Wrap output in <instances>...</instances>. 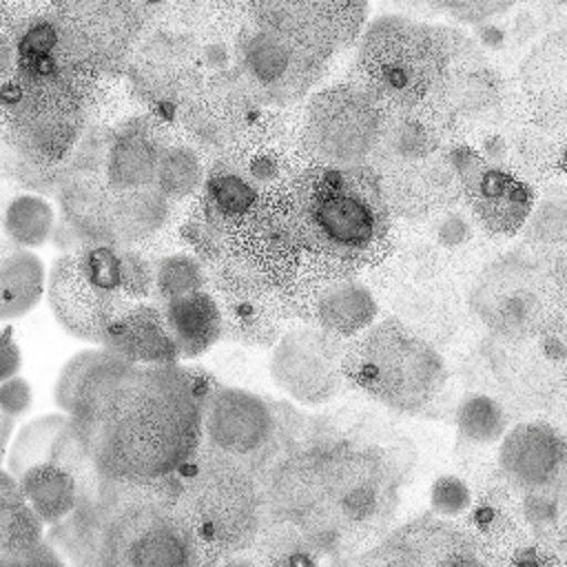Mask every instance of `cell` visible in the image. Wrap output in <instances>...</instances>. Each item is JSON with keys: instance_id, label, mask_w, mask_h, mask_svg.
I'll list each match as a JSON object with an SVG mask.
<instances>
[{"instance_id": "6da1fadb", "label": "cell", "mask_w": 567, "mask_h": 567, "mask_svg": "<svg viewBox=\"0 0 567 567\" xmlns=\"http://www.w3.org/2000/svg\"><path fill=\"white\" fill-rule=\"evenodd\" d=\"M213 383L179 363L135 365L97 421H78L97 472L133 483L175 478L204 443V401Z\"/></svg>"}, {"instance_id": "7a4b0ae2", "label": "cell", "mask_w": 567, "mask_h": 567, "mask_svg": "<svg viewBox=\"0 0 567 567\" xmlns=\"http://www.w3.org/2000/svg\"><path fill=\"white\" fill-rule=\"evenodd\" d=\"M306 257L354 275L392 248V210L370 166H306L288 188Z\"/></svg>"}, {"instance_id": "3957f363", "label": "cell", "mask_w": 567, "mask_h": 567, "mask_svg": "<svg viewBox=\"0 0 567 567\" xmlns=\"http://www.w3.org/2000/svg\"><path fill=\"white\" fill-rule=\"evenodd\" d=\"M97 507V567H213L175 505V478L133 483L93 476L80 483Z\"/></svg>"}, {"instance_id": "277c9868", "label": "cell", "mask_w": 567, "mask_h": 567, "mask_svg": "<svg viewBox=\"0 0 567 567\" xmlns=\"http://www.w3.org/2000/svg\"><path fill=\"white\" fill-rule=\"evenodd\" d=\"M450 64L447 31L405 16L377 18L361 33L352 84L363 89L383 113L427 104Z\"/></svg>"}, {"instance_id": "5b68a950", "label": "cell", "mask_w": 567, "mask_h": 567, "mask_svg": "<svg viewBox=\"0 0 567 567\" xmlns=\"http://www.w3.org/2000/svg\"><path fill=\"white\" fill-rule=\"evenodd\" d=\"M175 483V505L213 563L252 547L266 523V503L246 463L202 443Z\"/></svg>"}, {"instance_id": "8992f818", "label": "cell", "mask_w": 567, "mask_h": 567, "mask_svg": "<svg viewBox=\"0 0 567 567\" xmlns=\"http://www.w3.org/2000/svg\"><path fill=\"white\" fill-rule=\"evenodd\" d=\"M343 377L394 412L421 414L443 394L447 370L436 346L388 317L346 348Z\"/></svg>"}, {"instance_id": "52a82bcc", "label": "cell", "mask_w": 567, "mask_h": 567, "mask_svg": "<svg viewBox=\"0 0 567 567\" xmlns=\"http://www.w3.org/2000/svg\"><path fill=\"white\" fill-rule=\"evenodd\" d=\"M95 95L69 80L11 73L2 80L4 144L47 166L64 164L91 126Z\"/></svg>"}, {"instance_id": "ba28073f", "label": "cell", "mask_w": 567, "mask_h": 567, "mask_svg": "<svg viewBox=\"0 0 567 567\" xmlns=\"http://www.w3.org/2000/svg\"><path fill=\"white\" fill-rule=\"evenodd\" d=\"M394 319L432 346L447 341L458 326V292L450 266L427 241L390 252L374 272Z\"/></svg>"}, {"instance_id": "9c48e42d", "label": "cell", "mask_w": 567, "mask_h": 567, "mask_svg": "<svg viewBox=\"0 0 567 567\" xmlns=\"http://www.w3.org/2000/svg\"><path fill=\"white\" fill-rule=\"evenodd\" d=\"M71 64L91 78H124L151 27V4L128 0L51 2Z\"/></svg>"}, {"instance_id": "30bf717a", "label": "cell", "mask_w": 567, "mask_h": 567, "mask_svg": "<svg viewBox=\"0 0 567 567\" xmlns=\"http://www.w3.org/2000/svg\"><path fill=\"white\" fill-rule=\"evenodd\" d=\"M385 113L357 84L312 93L299 109V151L306 166H363L381 137Z\"/></svg>"}, {"instance_id": "8fae6325", "label": "cell", "mask_w": 567, "mask_h": 567, "mask_svg": "<svg viewBox=\"0 0 567 567\" xmlns=\"http://www.w3.org/2000/svg\"><path fill=\"white\" fill-rule=\"evenodd\" d=\"M306 250L299 237L288 190L264 195L259 204L228 233L224 255L210 264L235 277L288 292L303 266Z\"/></svg>"}, {"instance_id": "7c38bea8", "label": "cell", "mask_w": 567, "mask_h": 567, "mask_svg": "<svg viewBox=\"0 0 567 567\" xmlns=\"http://www.w3.org/2000/svg\"><path fill=\"white\" fill-rule=\"evenodd\" d=\"M450 44L447 71L425 109L443 128L447 142L496 133L507 113V84L487 62L483 49L465 33L445 29Z\"/></svg>"}, {"instance_id": "4fadbf2b", "label": "cell", "mask_w": 567, "mask_h": 567, "mask_svg": "<svg viewBox=\"0 0 567 567\" xmlns=\"http://www.w3.org/2000/svg\"><path fill=\"white\" fill-rule=\"evenodd\" d=\"M328 58L290 33L248 18L235 47L233 73L264 109H295L321 80Z\"/></svg>"}, {"instance_id": "5bb4252c", "label": "cell", "mask_w": 567, "mask_h": 567, "mask_svg": "<svg viewBox=\"0 0 567 567\" xmlns=\"http://www.w3.org/2000/svg\"><path fill=\"white\" fill-rule=\"evenodd\" d=\"M199 49L193 35L166 22H153L135 49L124 80L146 113L171 124L182 104L204 82Z\"/></svg>"}, {"instance_id": "9a60e30c", "label": "cell", "mask_w": 567, "mask_h": 567, "mask_svg": "<svg viewBox=\"0 0 567 567\" xmlns=\"http://www.w3.org/2000/svg\"><path fill=\"white\" fill-rule=\"evenodd\" d=\"M540 270L523 255L489 261L470 288L472 315L503 341L534 337L547 321Z\"/></svg>"}, {"instance_id": "2e32d148", "label": "cell", "mask_w": 567, "mask_h": 567, "mask_svg": "<svg viewBox=\"0 0 567 567\" xmlns=\"http://www.w3.org/2000/svg\"><path fill=\"white\" fill-rule=\"evenodd\" d=\"M461 199L483 233L507 237L532 217L534 190L507 162H494L470 142L447 146Z\"/></svg>"}, {"instance_id": "e0dca14e", "label": "cell", "mask_w": 567, "mask_h": 567, "mask_svg": "<svg viewBox=\"0 0 567 567\" xmlns=\"http://www.w3.org/2000/svg\"><path fill=\"white\" fill-rule=\"evenodd\" d=\"M288 301L297 321L339 339L359 337L374 326L379 315V303L365 284L310 257L303 259Z\"/></svg>"}, {"instance_id": "ac0fdd59", "label": "cell", "mask_w": 567, "mask_h": 567, "mask_svg": "<svg viewBox=\"0 0 567 567\" xmlns=\"http://www.w3.org/2000/svg\"><path fill=\"white\" fill-rule=\"evenodd\" d=\"M343 357L339 337L315 326H295L272 348L270 377L292 401L317 408L341 392Z\"/></svg>"}, {"instance_id": "d6986e66", "label": "cell", "mask_w": 567, "mask_h": 567, "mask_svg": "<svg viewBox=\"0 0 567 567\" xmlns=\"http://www.w3.org/2000/svg\"><path fill=\"white\" fill-rule=\"evenodd\" d=\"M261 109L230 71L204 78L177 111L175 124L208 162L235 146Z\"/></svg>"}, {"instance_id": "ffe728a7", "label": "cell", "mask_w": 567, "mask_h": 567, "mask_svg": "<svg viewBox=\"0 0 567 567\" xmlns=\"http://www.w3.org/2000/svg\"><path fill=\"white\" fill-rule=\"evenodd\" d=\"M261 195L288 190L306 168L299 151V109H261L224 155Z\"/></svg>"}, {"instance_id": "44dd1931", "label": "cell", "mask_w": 567, "mask_h": 567, "mask_svg": "<svg viewBox=\"0 0 567 567\" xmlns=\"http://www.w3.org/2000/svg\"><path fill=\"white\" fill-rule=\"evenodd\" d=\"M279 430L275 401L250 390L213 383L204 401V445L252 467Z\"/></svg>"}, {"instance_id": "7402d4cb", "label": "cell", "mask_w": 567, "mask_h": 567, "mask_svg": "<svg viewBox=\"0 0 567 567\" xmlns=\"http://www.w3.org/2000/svg\"><path fill=\"white\" fill-rule=\"evenodd\" d=\"M206 268L208 290L221 310L224 339L250 348H275L290 330V323L297 321L288 292L228 275L213 266Z\"/></svg>"}, {"instance_id": "603a6c76", "label": "cell", "mask_w": 567, "mask_h": 567, "mask_svg": "<svg viewBox=\"0 0 567 567\" xmlns=\"http://www.w3.org/2000/svg\"><path fill=\"white\" fill-rule=\"evenodd\" d=\"M379 567H498L483 543L441 516H419L374 551Z\"/></svg>"}, {"instance_id": "cb8c5ba5", "label": "cell", "mask_w": 567, "mask_h": 567, "mask_svg": "<svg viewBox=\"0 0 567 567\" xmlns=\"http://www.w3.org/2000/svg\"><path fill=\"white\" fill-rule=\"evenodd\" d=\"M248 18L281 29L315 49L323 58L350 47L365 22L363 2H306V0H264L246 2Z\"/></svg>"}, {"instance_id": "d4e9b609", "label": "cell", "mask_w": 567, "mask_h": 567, "mask_svg": "<svg viewBox=\"0 0 567 567\" xmlns=\"http://www.w3.org/2000/svg\"><path fill=\"white\" fill-rule=\"evenodd\" d=\"M47 299L55 321L75 339L104 343L109 328L133 306L124 295L104 292L93 286L75 252L60 255L47 279Z\"/></svg>"}, {"instance_id": "484cf974", "label": "cell", "mask_w": 567, "mask_h": 567, "mask_svg": "<svg viewBox=\"0 0 567 567\" xmlns=\"http://www.w3.org/2000/svg\"><path fill=\"white\" fill-rule=\"evenodd\" d=\"M60 224L53 241L64 252H78L84 246L115 244L111 230L113 190L102 173H71L55 193Z\"/></svg>"}, {"instance_id": "4316f807", "label": "cell", "mask_w": 567, "mask_h": 567, "mask_svg": "<svg viewBox=\"0 0 567 567\" xmlns=\"http://www.w3.org/2000/svg\"><path fill=\"white\" fill-rule=\"evenodd\" d=\"M133 368L106 348L82 350L60 370L53 388L55 403L73 421L93 423L109 408Z\"/></svg>"}, {"instance_id": "83f0119b", "label": "cell", "mask_w": 567, "mask_h": 567, "mask_svg": "<svg viewBox=\"0 0 567 567\" xmlns=\"http://www.w3.org/2000/svg\"><path fill=\"white\" fill-rule=\"evenodd\" d=\"M168 124L151 113H133L111 131L104 179L113 193L153 186L164 146L171 140Z\"/></svg>"}, {"instance_id": "f1b7e54d", "label": "cell", "mask_w": 567, "mask_h": 567, "mask_svg": "<svg viewBox=\"0 0 567 567\" xmlns=\"http://www.w3.org/2000/svg\"><path fill=\"white\" fill-rule=\"evenodd\" d=\"M381 179L390 210L408 219H432L461 202V186L447 159V148L436 157L403 166Z\"/></svg>"}, {"instance_id": "f546056e", "label": "cell", "mask_w": 567, "mask_h": 567, "mask_svg": "<svg viewBox=\"0 0 567 567\" xmlns=\"http://www.w3.org/2000/svg\"><path fill=\"white\" fill-rule=\"evenodd\" d=\"M450 146L443 128L432 113L421 106L414 111L385 113L381 137L370 157L379 177L441 155Z\"/></svg>"}, {"instance_id": "4dcf8cb0", "label": "cell", "mask_w": 567, "mask_h": 567, "mask_svg": "<svg viewBox=\"0 0 567 567\" xmlns=\"http://www.w3.org/2000/svg\"><path fill=\"white\" fill-rule=\"evenodd\" d=\"M563 456L565 443L554 430L540 423H520L505 432L498 465L514 485L543 489L551 485Z\"/></svg>"}, {"instance_id": "1f68e13d", "label": "cell", "mask_w": 567, "mask_h": 567, "mask_svg": "<svg viewBox=\"0 0 567 567\" xmlns=\"http://www.w3.org/2000/svg\"><path fill=\"white\" fill-rule=\"evenodd\" d=\"M102 348L128 365H166L179 361L162 308L144 301L133 303L109 328Z\"/></svg>"}, {"instance_id": "d6a6232c", "label": "cell", "mask_w": 567, "mask_h": 567, "mask_svg": "<svg viewBox=\"0 0 567 567\" xmlns=\"http://www.w3.org/2000/svg\"><path fill=\"white\" fill-rule=\"evenodd\" d=\"M175 217V202L155 186L113 193L111 230L115 246L144 248L164 237Z\"/></svg>"}, {"instance_id": "836d02e7", "label": "cell", "mask_w": 567, "mask_h": 567, "mask_svg": "<svg viewBox=\"0 0 567 567\" xmlns=\"http://www.w3.org/2000/svg\"><path fill=\"white\" fill-rule=\"evenodd\" d=\"M159 308L179 359L199 357L224 337L221 310L210 290L166 301Z\"/></svg>"}, {"instance_id": "e575fe53", "label": "cell", "mask_w": 567, "mask_h": 567, "mask_svg": "<svg viewBox=\"0 0 567 567\" xmlns=\"http://www.w3.org/2000/svg\"><path fill=\"white\" fill-rule=\"evenodd\" d=\"M264 195L224 157L208 159L202 193L195 197L199 208L224 230L230 233Z\"/></svg>"}, {"instance_id": "d590c367", "label": "cell", "mask_w": 567, "mask_h": 567, "mask_svg": "<svg viewBox=\"0 0 567 567\" xmlns=\"http://www.w3.org/2000/svg\"><path fill=\"white\" fill-rule=\"evenodd\" d=\"M44 266L27 248L4 246L0 261V317L27 315L44 295Z\"/></svg>"}, {"instance_id": "8d00e7d4", "label": "cell", "mask_w": 567, "mask_h": 567, "mask_svg": "<svg viewBox=\"0 0 567 567\" xmlns=\"http://www.w3.org/2000/svg\"><path fill=\"white\" fill-rule=\"evenodd\" d=\"M18 481L33 512L51 527L64 520L80 501L78 478L53 463L38 465Z\"/></svg>"}, {"instance_id": "74e56055", "label": "cell", "mask_w": 567, "mask_h": 567, "mask_svg": "<svg viewBox=\"0 0 567 567\" xmlns=\"http://www.w3.org/2000/svg\"><path fill=\"white\" fill-rule=\"evenodd\" d=\"M206 157L186 140L171 137L164 146L153 186L173 202L197 197L206 179Z\"/></svg>"}, {"instance_id": "f35d334b", "label": "cell", "mask_w": 567, "mask_h": 567, "mask_svg": "<svg viewBox=\"0 0 567 567\" xmlns=\"http://www.w3.org/2000/svg\"><path fill=\"white\" fill-rule=\"evenodd\" d=\"M42 518L22 494L20 481L9 472L0 474V551L31 547L44 540Z\"/></svg>"}, {"instance_id": "ab89813d", "label": "cell", "mask_w": 567, "mask_h": 567, "mask_svg": "<svg viewBox=\"0 0 567 567\" xmlns=\"http://www.w3.org/2000/svg\"><path fill=\"white\" fill-rule=\"evenodd\" d=\"M252 549L264 567H319L321 556L306 540L303 532L292 520L266 518Z\"/></svg>"}, {"instance_id": "60d3db41", "label": "cell", "mask_w": 567, "mask_h": 567, "mask_svg": "<svg viewBox=\"0 0 567 567\" xmlns=\"http://www.w3.org/2000/svg\"><path fill=\"white\" fill-rule=\"evenodd\" d=\"M69 423L66 414H44L24 423L7 452V472L22 478L29 470L51 461L60 432Z\"/></svg>"}, {"instance_id": "b9f144b4", "label": "cell", "mask_w": 567, "mask_h": 567, "mask_svg": "<svg viewBox=\"0 0 567 567\" xmlns=\"http://www.w3.org/2000/svg\"><path fill=\"white\" fill-rule=\"evenodd\" d=\"M4 233L18 248L42 246L55 233V213L40 195H16L4 208Z\"/></svg>"}, {"instance_id": "7bdbcfd3", "label": "cell", "mask_w": 567, "mask_h": 567, "mask_svg": "<svg viewBox=\"0 0 567 567\" xmlns=\"http://www.w3.org/2000/svg\"><path fill=\"white\" fill-rule=\"evenodd\" d=\"M425 241L447 266H454L458 259H467L476 250L481 241V226L467 210L454 206L427 219Z\"/></svg>"}, {"instance_id": "ee69618b", "label": "cell", "mask_w": 567, "mask_h": 567, "mask_svg": "<svg viewBox=\"0 0 567 567\" xmlns=\"http://www.w3.org/2000/svg\"><path fill=\"white\" fill-rule=\"evenodd\" d=\"M454 421L461 441L474 445L496 443L507 432V414L503 405L485 392H467L456 408Z\"/></svg>"}, {"instance_id": "f6af8a7d", "label": "cell", "mask_w": 567, "mask_h": 567, "mask_svg": "<svg viewBox=\"0 0 567 567\" xmlns=\"http://www.w3.org/2000/svg\"><path fill=\"white\" fill-rule=\"evenodd\" d=\"M208 290V268L193 252H171L155 264L153 299L162 303Z\"/></svg>"}, {"instance_id": "bcb514c9", "label": "cell", "mask_w": 567, "mask_h": 567, "mask_svg": "<svg viewBox=\"0 0 567 567\" xmlns=\"http://www.w3.org/2000/svg\"><path fill=\"white\" fill-rule=\"evenodd\" d=\"M177 237L199 261L210 266L224 255L228 230L215 224L195 199L190 208L184 213L182 221L177 224Z\"/></svg>"}, {"instance_id": "7dc6e473", "label": "cell", "mask_w": 567, "mask_h": 567, "mask_svg": "<svg viewBox=\"0 0 567 567\" xmlns=\"http://www.w3.org/2000/svg\"><path fill=\"white\" fill-rule=\"evenodd\" d=\"M2 166H4L7 179H11L16 186L31 190L33 195H47V193L55 195L66 177V164H60V166L40 164L35 159L18 153L9 144H4Z\"/></svg>"}, {"instance_id": "c3c4849f", "label": "cell", "mask_w": 567, "mask_h": 567, "mask_svg": "<svg viewBox=\"0 0 567 567\" xmlns=\"http://www.w3.org/2000/svg\"><path fill=\"white\" fill-rule=\"evenodd\" d=\"M80 268L84 277L104 292L124 295L122 292V261H120V246L115 244H95L84 246L78 252ZM126 297V295H124Z\"/></svg>"}, {"instance_id": "681fc988", "label": "cell", "mask_w": 567, "mask_h": 567, "mask_svg": "<svg viewBox=\"0 0 567 567\" xmlns=\"http://www.w3.org/2000/svg\"><path fill=\"white\" fill-rule=\"evenodd\" d=\"M120 261H122V292L133 303L153 299L155 261L144 250L128 248V246H120Z\"/></svg>"}, {"instance_id": "f907efd6", "label": "cell", "mask_w": 567, "mask_h": 567, "mask_svg": "<svg viewBox=\"0 0 567 567\" xmlns=\"http://www.w3.org/2000/svg\"><path fill=\"white\" fill-rule=\"evenodd\" d=\"M527 237L534 244H565L567 241V199L554 197L543 202L527 219Z\"/></svg>"}, {"instance_id": "816d5d0a", "label": "cell", "mask_w": 567, "mask_h": 567, "mask_svg": "<svg viewBox=\"0 0 567 567\" xmlns=\"http://www.w3.org/2000/svg\"><path fill=\"white\" fill-rule=\"evenodd\" d=\"M472 505L470 485L454 474L439 476L430 489V507L441 518H456Z\"/></svg>"}, {"instance_id": "f5cc1de1", "label": "cell", "mask_w": 567, "mask_h": 567, "mask_svg": "<svg viewBox=\"0 0 567 567\" xmlns=\"http://www.w3.org/2000/svg\"><path fill=\"white\" fill-rule=\"evenodd\" d=\"M0 567H69V565L47 540H42L31 547L0 551Z\"/></svg>"}, {"instance_id": "db71d44e", "label": "cell", "mask_w": 567, "mask_h": 567, "mask_svg": "<svg viewBox=\"0 0 567 567\" xmlns=\"http://www.w3.org/2000/svg\"><path fill=\"white\" fill-rule=\"evenodd\" d=\"M31 408V385L20 374L2 381L0 385V410L4 416L18 419Z\"/></svg>"}, {"instance_id": "11a10c76", "label": "cell", "mask_w": 567, "mask_h": 567, "mask_svg": "<svg viewBox=\"0 0 567 567\" xmlns=\"http://www.w3.org/2000/svg\"><path fill=\"white\" fill-rule=\"evenodd\" d=\"M514 4L507 2H456V4H439L441 11L452 13L456 20L483 24L505 11H509Z\"/></svg>"}, {"instance_id": "9f6ffc18", "label": "cell", "mask_w": 567, "mask_h": 567, "mask_svg": "<svg viewBox=\"0 0 567 567\" xmlns=\"http://www.w3.org/2000/svg\"><path fill=\"white\" fill-rule=\"evenodd\" d=\"M2 368H0V379L7 381V379H13L18 377L20 372V365H22V354H20V346L13 341L11 337V330L7 328L2 332Z\"/></svg>"}, {"instance_id": "6f0895ef", "label": "cell", "mask_w": 567, "mask_h": 567, "mask_svg": "<svg viewBox=\"0 0 567 567\" xmlns=\"http://www.w3.org/2000/svg\"><path fill=\"white\" fill-rule=\"evenodd\" d=\"M215 567H264V563L257 556V551L250 547V549H241V551H235V554H228V556L219 558L215 563Z\"/></svg>"}, {"instance_id": "680465c9", "label": "cell", "mask_w": 567, "mask_h": 567, "mask_svg": "<svg viewBox=\"0 0 567 567\" xmlns=\"http://www.w3.org/2000/svg\"><path fill=\"white\" fill-rule=\"evenodd\" d=\"M554 496H556V501L563 505V507H567V445H565V456H563V461H560V467H558V472H556V476H554Z\"/></svg>"}, {"instance_id": "91938a15", "label": "cell", "mask_w": 567, "mask_h": 567, "mask_svg": "<svg viewBox=\"0 0 567 567\" xmlns=\"http://www.w3.org/2000/svg\"><path fill=\"white\" fill-rule=\"evenodd\" d=\"M332 567H379V563H377V556H374V554H368V556H348V558H341V560H337Z\"/></svg>"}, {"instance_id": "94428289", "label": "cell", "mask_w": 567, "mask_h": 567, "mask_svg": "<svg viewBox=\"0 0 567 567\" xmlns=\"http://www.w3.org/2000/svg\"><path fill=\"white\" fill-rule=\"evenodd\" d=\"M13 423H16V419L2 414V419H0V441H2V452H4V454L9 452V436H11Z\"/></svg>"}, {"instance_id": "6125c7cd", "label": "cell", "mask_w": 567, "mask_h": 567, "mask_svg": "<svg viewBox=\"0 0 567 567\" xmlns=\"http://www.w3.org/2000/svg\"><path fill=\"white\" fill-rule=\"evenodd\" d=\"M560 166H563V171H565V175H567V146L563 148V155H560Z\"/></svg>"}]
</instances>
